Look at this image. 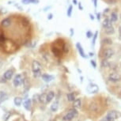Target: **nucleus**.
Listing matches in <instances>:
<instances>
[{
  "mask_svg": "<svg viewBox=\"0 0 121 121\" xmlns=\"http://www.w3.org/2000/svg\"><path fill=\"white\" fill-rule=\"evenodd\" d=\"M41 64L36 60H34L32 63V70H33V76L38 78L41 75Z\"/></svg>",
  "mask_w": 121,
  "mask_h": 121,
  "instance_id": "f257e3e1",
  "label": "nucleus"
},
{
  "mask_svg": "<svg viewBox=\"0 0 121 121\" xmlns=\"http://www.w3.org/2000/svg\"><path fill=\"white\" fill-rule=\"evenodd\" d=\"M78 112L77 109L73 108L71 109H70L69 112H68L63 116V121H70V120H72L74 118L76 117V116H78Z\"/></svg>",
  "mask_w": 121,
  "mask_h": 121,
  "instance_id": "f03ea898",
  "label": "nucleus"
},
{
  "mask_svg": "<svg viewBox=\"0 0 121 121\" xmlns=\"http://www.w3.org/2000/svg\"><path fill=\"white\" fill-rule=\"evenodd\" d=\"M121 114L119 112L117 111H115V110H112L110 112H108L106 115V117L109 120H117L120 117Z\"/></svg>",
  "mask_w": 121,
  "mask_h": 121,
  "instance_id": "7ed1b4c3",
  "label": "nucleus"
},
{
  "mask_svg": "<svg viewBox=\"0 0 121 121\" xmlns=\"http://www.w3.org/2000/svg\"><path fill=\"white\" fill-rule=\"evenodd\" d=\"M108 80L110 82H120L121 80V76L117 73L112 72L111 74H109Z\"/></svg>",
  "mask_w": 121,
  "mask_h": 121,
  "instance_id": "20e7f679",
  "label": "nucleus"
},
{
  "mask_svg": "<svg viewBox=\"0 0 121 121\" xmlns=\"http://www.w3.org/2000/svg\"><path fill=\"white\" fill-rule=\"evenodd\" d=\"M114 53H115V52H114L113 49L107 48V49H104L103 52H102V56L104 57V59H108L109 58H111L114 55Z\"/></svg>",
  "mask_w": 121,
  "mask_h": 121,
  "instance_id": "39448f33",
  "label": "nucleus"
},
{
  "mask_svg": "<svg viewBox=\"0 0 121 121\" xmlns=\"http://www.w3.org/2000/svg\"><path fill=\"white\" fill-rule=\"evenodd\" d=\"M23 81L24 80L22 79V77L21 74L16 75V76L14 77V78H13V86H16V87H17V86H19L20 85H22V84Z\"/></svg>",
  "mask_w": 121,
  "mask_h": 121,
  "instance_id": "423d86ee",
  "label": "nucleus"
},
{
  "mask_svg": "<svg viewBox=\"0 0 121 121\" xmlns=\"http://www.w3.org/2000/svg\"><path fill=\"white\" fill-rule=\"evenodd\" d=\"M86 90H87V91L90 93H96L98 92L99 88H98V86L96 84H90Z\"/></svg>",
  "mask_w": 121,
  "mask_h": 121,
  "instance_id": "0eeeda50",
  "label": "nucleus"
},
{
  "mask_svg": "<svg viewBox=\"0 0 121 121\" xmlns=\"http://www.w3.org/2000/svg\"><path fill=\"white\" fill-rule=\"evenodd\" d=\"M12 24V19L11 17H6L4 20H3L1 22V26L4 27V28H7V27L10 26Z\"/></svg>",
  "mask_w": 121,
  "mask_h": 121,
  "instance_id": "6e6552de",
  "label": "nucleus"
},
{
  "mask_svg": "<svg viewBox=\"0 0 121 121\" xmlns=\"http://www.w3.org/2000/svg\"><path fill=\"white\" fill-rule=\"evenodd\" d=\"M13 74V70H6L5 73H4L3 78L6 80V81H8V80H10L11 78H12Z\"/></svg>",
  "mask_w": 121,
  "mask_h": 121,
  "instance_id": "1a4fd4ad",
  "label": "nucleus"
},
{
  "mask_svg": "<svg viewBox=\"0 0 121 121\" xmlns=\"http://www.w3.org/2000/svg\"><path fill=\"white\" fill-rule=\"evenodd\" d=\"M76 47H77V48H78V52H79L80 56L82 57V58H86L87 56H86L85 52H84V50L82 48V45L80 44V43H77Z\"/></svg>",
  "mask_w": 121,
  "mask_h": 121,
  "instance_id": "9d476101",
  "label": "nucleus"
},
{
  "mask_svg": "<svg viewBox=\"0 0 121 121\" xmlns=\"http://www.w3.org/2000/svg\"><path fill=\"white\" fill-rule=\"evenodd\" d=\"M103 27L104 29H108L110 27H112V23L109 18H105L103 22Z\"/></svg>",
  "mask_w": 121,
  "mask_h": 121,
  "instance_id": "9b49d317",
  "label": "nucleus"
},
{
  "mask_svg": "<svg viewBox=\"0 0 121 121\" xmlns=\"http://www.w3.org/2000/svg\"><path fill=\"white\" fill-rule=\"evenodd\" d=\"M82 106V100L81 99H75L74 101H73V108L75 109H78L81 108Z\"/></svg>",
  "mask_w": 121,
  "mask_h": 121,
  "instance_id": "f8f14e48",
  "label": "nucleus"
},
{
  "mask_svg": "<svg viewBox=\"0 0 121 121\" xmlns=\"http://www.w3.org/2000/svg\"><path fill=\"white\" fill-rule=\"evenodd\" d=\"M42 78L44 82H50L54 79V77L52 76V75L44 74L42 75Z\"/></svg>",
  "mask_w": 121,
  "mask_h": 121,
  "instance_id": "ddd939ff",
  "label": "nucleus"
},
{
  "mask_svg": "<svg viewBox=\"0 0 121 121\" xmlns=\"http://www.w3.org/2000/svg\"><path fill=\"white\" fill-rule=\"evenodd\" d=\"M52 52H53V54H54L56 56H60L61 51H60V49H59V48L52 46Z\"/></svg>",
  "mask_w": 121,
  "mask_h": 121,
  "instance_id": "4468645a",
  "label": "nucleus"
},
{
  "mask_svg": "<svg viewBox=\"0 0 121 121\" xmlns=\"http://www.w3.org/2000/svg\"><path fill=\"white\" fill-rule=\"evenodd\" d=\"M39 100H40V101L41 102V103H43V104L48 103V101H47V94H46V93H42V94L39 97Z\"/></svg>",
  "mask_w": 121,
  "mask_h": 121,
  "instance_id": "2eb2a0df",
  "label": "nucleus"
},
{
  "mask_svg": "<svg viewBox=\"0 0 121 121\" xmlns=\"http://www.w3.org/2000/svg\"><path fill=\"white\" fill-rule=\"evenodd\" d=\"M55 97V93L53 91H50V92L47 94V101L48 103H49V102H51L52 99L54 98Z\"/></svg>",
  "mask_w": 121,
  "mask_h": 121,
  "instance_id": "dca6fc26",
  "label": "nucleus"
},
{
  "mask_svg": "<svg viewBox=\"0 0 121 121\" xmlns=\"http://www.w3.org/2000/svg\"><path fill=\"white\" fill-rule=\"evenodd\" d=\"M31 106V100L30 99H27L26 100H25L24 102V107L26 110H29Z\"/></svg>",
  "mask_w": 121,
  "mask_h": 121,
  "instance_id": "f3484780",
  "label": "nucleus"
},
{
  "mask_svg": "<svg viewBox=\"0 0 121 121\" xmlns=\"http://www.w3.org/2000/svg\"><path fill=\"white\" fill-rule=\"evenodd\" d=\"M7 98H8V96L6 93L3 92H0V104L3 101H4V100H6Z\"/></svg>",
  "mask_w": 121,
  "mask_h": 121,
  "instance_id": "a211bd4d",
  "label": "nucleus"
},
{
  "mask_svg": "<svg viewBox=\"0 0 121 121\" xmlns=\"http://www.w3.org/2000/svg\"><path fill=\"white\" fill-rule=\"evenodd\" d=\"M59 108V102L58 101H55L53 104L51 105V110L52 112H56Z\"/></svg>",
  "mask_w": 121,
  "mask_h": 121,
  "instance_id": "6ab92c4d",
  "label": "nucleus"
},
{
  "mask_svg": "<svg viewBox=\"0 0 121 121\" xmlns=\"http://www.w3.org/2000/svg\"><path fill=\"white\" fill-rule=\"evenodd\" d=\"M14 104H15V105H17V106H20L22 104V97H15L14 98Z\"/></svg>",
  "mask_w": 121,
  "mask_h": 121,
  "instance_id": "aec40b11",
  "label": "nucleus"
},
{
  "mask_svg": "<svg viewBox=\"0 0 121 121\" xmlns=\"http://www.w3.org/2000/svg\"><path fill=\"white\" fill-rule=\"evenodd\" d=\"M117 19H118V15H117V13H116V12H112V14H111V18H110L111 22H115L117 21Z\"/></svg>",
  "mask_w": 121,
  "mask_h": 121,
  "instance_id": "412c9836",
  "label": "nucleus"
},
{
  "mask_svg": "<svg viewBox=\"0 0 121 121\" xmlns=\"http://www.w3.org/2000/svg\"><path fill=\"white\" fill-rule=\"evenodd\" d=\"M101 67L103 68H108L110 67V63H109V62L107 59H104L101 62Z\"/></svg>",
  "mask_w": 121,
  "mask_h": 121,
  "instance_id": "4be33fe9",
  "label": "nucleus"
},
{
  "mask_svg": "<svg viewBox=\"0 0 121 121\" xmlns=\"http://www.w3.org/2000/svg\"><path fill=\"white\" fill-rule=\"evenodd\" d=\"M67 100H69V101H74V100H75V95H74V93H68V94L67 95Z\"/></svg>",
  "mask_w": 121,
  "mask_h": 121,
  "instance_id": "5701e85b",
  "label": "nucleus"
},
{
  "mask_svg": "<svg viewBox=\"0 0 121 121\" xmlns=\"http://www.w3.org/2000/svg\"><path fill=\"white\" fill-rule=\"evenodd\" d=\"M106 34H108V35H111V34H113L115 33V29H114L113 27H110V28L108 29H105V30H104Z\"/></svg>",
  "mask_w": 121,
  "mask_h": 121,
  "instance_id": "b1692460",
  "label": "nucleus"
},
{
  "mask_svg": "<svg viewBox=\"0 0 121 121\" xmlns=\"http://www.w3.org/2000/svg\"><path fill=\"white\" fill-rule=\"evenodd\" d=\"M90 110L91 111H93V112H97V109H98V105L96 103H92L90 104Z\"/></svg>",
  "mask_w": 121,
  "mask_h": 121,
  "instance_id": "393cba45",
  "label": "nucleus"
},
{
  "mask_svg": "<svg viewBox=\"0 0 121 121\" xmlns=\"http://www.w3.org/2000/svg\"><path fill=\"white\" fill-rule=\"evenodd\" d=\"M22 3L24 4H29V3H38L39 0H22Z\"/></svg>",
  "mask_w": 121,
  "mask_h": 121,
  "instance_id": "a878e982",
  "label": "nucleus"
},
{
  "mask_svg": "<svg viewBox=\"0 0 121 121\" xmlns=\"http://www.w3.org/2000/svg\"><path fill=\"white\" fill-rule=\"evenodd\" d=\"M103 42H104L105 44H112V40L111 38L107 37V38H104V40H103Z\"/></svg>",
  "mask_w": 121,
  "mask_h": 121,
  "instance_id": "bb28decb",
  "label": "nucleus"
},
{
  "mask_svg": "<svg viewBox=\"0 0 121 121\" xmlns=\"http://www.w3.org/2000/svg\"><path fill=\"white\" fill-rule=\"evenodd\" d=\"M22 24H23L24 26H28L29 25V22L26 17H23V19H22Z\"/></svg>",
  "mask_w": 121,
  "mask_h": 121,
  "instance_id": "cd10ccee",
  "label": "nucleus"
},
{
  "mask_svg": "<svg viewBox=\"0 0 121 121\" xmlns=\"http://www.w3.org/2000/svg\"><path fill=\"white\" fill-rule=\"evenodd\" d=\"M97 34H98V32H95L94 35H93V41H92V45L94 46L95 44V42H96V40H97Z\"/></svg>",
  "mask_w": 121,
  "mask_h": 121,
  "instance_id": "c85d7f7f",
  "label": "nucleus"
},
{
  "mask_svg": "<svg viewBox=\"0 0 121 121\" xmlns=\"http://www.w3.org/2000/svg\"><path fill=\"white\" fill-rule=\"evenodd\" d=\"M72 10H73V6H72V5H70L69 6V8H68V10H67V16L68 17H70V16H71Z\"/></svg>",
  "mask_w": 121,
  "mask_h": 121,
  "instance_id": "c756f323",
  "label": "nucleus"
},
{
  "mask_svg": "<svg viewBox=\"0 0 121 121\" xmlns=\"http://www.w3.org/2000/svg\"><path fill=\"white\" fill-rule=\"evenodd\" d=\"M63 52H64L65 53H67V52H69V48H68V47H67V44H65V45H64V47H63Z\"/></svg>",
  "mask_w": 121,
  "mask_h": 121,
  "instance_id": "7c9ffc66",
  "label": "nucleus"
},
{
  "mask_svg": "<svg viewBox=\"0 0 121 121\" xmlns=\"http://www.w3.org/2000/svg\"><path fill=\"white\" fill-rule=\"evenodd\" d=\"M90 63H91V65H92L94 68L97 67V63H95V61H94V60H91V61H90Z\"/></svg>",
  "mask_w": 121,
  "mask_h": 121,
  "instance_id": "2f4dec72",
  "label": "nucleus"
},
{
  "mask_svg": "<svg viewBox=\"0 0 121 121\" xmlns=\"http://www.w3.org/2000/svg\"><path fill=\"white\" fill-rule=\"evenodd\" d=\"M116 0H107V3H108V4H114L116 3Z\"/></svg>",
  "mask_w": 121,
  "mask_h": 121,
  "instance_id": "473e14b6",
  "label": "nucleus"
},
{
  "mask_svg": "<svg viewBox=\"0 0 121 121\" xmlns=\"http://www.w3.org/2000/svg\"><path fill=\"white\" fill-rule=\"evenodd\" d=\"M86 36H87V37H88V38H90L91 36H93V33H91L90 31H88L87 33H86Z\"/></svg>",
  "mask_w": 121,
  "mask_h": 121,
  "instance_id": "72a5a7b5",
  "label": "nucleus"
},
{
  "mask_svg": "<svg viewBox=\"0 0 121 121\" xmlns=\"http://www.w3.org/2000/svg\"><path fill=\"white\" fill-rule=\"evenodd\" d=\"M100 121H110V120H109L105 116V117H104L103 119H101V120H100Z\"/></svg>",
  "mask_w": 121,
  "mask_h": 121,
  "instance_id": "f704fd0d",
  "label": "nucleus"
},
{
  "mask_svg": "<svg viewBox=\"0 0 121 121\" xmlns=\"http://www.w3.org/2000/svg\"><path fill=\"white\" fill-rule=\"evenodd\" d=\"M78 8H79L81 10H83V7H82V3H78Z\"/></svg>",
  "mask_w": 121,
  "mask_h": 121,
  "instance_id": "c9c22d12",
  "label": "nucleus"
},
{
  "mask_svg": "<svg viewBox=\"0 0 121 121\" xmlns=\"http://www.w3.org/2000/svg\"><path fill=\"white\" fill-rule=\"evenodd\" d=\"M52 17H53V15H52V13H50V14L48 16V18L49 20H51L52 18Z\"/></svg>",
  "mask_w": 121,
  "mask_h": 121,
  "instance_id": "e433bc0d",
  "label": "nucleus"
},
{
  "mask_svg": "<svg viewBox=\"0 0 121 121\" xmlns=\"http://www.w3.org/2000/svg\"><path fill=\"white\" fill-rule=\"evenodd\" d=\"M93 3H94V6L97 7V0H93Z\"/></svg>",
  "mask_w": 121,
  "mask_h": 121,
  "instance_id": "4c0bfd02",
  "label": "nucleus"
},
{
  "mask_svg": "<svg viewBox=\"0 0 121 121\" xmlns=\"http://www.w3.org/2000/svg\"><path fill=\"white\" fill-rule=\"evenodd\" d=\"M90 19L91 20H93L94 19V16H93L92 13H90Z\"/></svg>",
  "mask_w": 121,
  "mask_h": 121,
  "instance_id": "58836bf2",
  "label": "nucleus"
},
{
  "mask_svg": "<svg viewBox=\"0 0 121 121\" xmlns=\"http://www.w3.org/2000/svg\"><path fill=\"white\" fill-rule=\"evenodd\" d=\"M73 35H74V29H70V36H73Z\"/></svg>",
  "mask_w": 121,
  "mask_h": 121,
  "instance_id": "ea45409f",
  "label": "nucleus"
},
{
  "mask_svg": "<svg viewBox=\"0 0 121 121\" xmlns=\"http://www.w3.org/2000/svg\"><path fill=\"white\" fill-rule=\"evenodd\" d=\"M108 10H109V9H108V8L105 9V10H104V13H108Z\"/></svg>",
  "mask_w": 121,
  "mask_h": 121,
  "instance_id": "a19ab883",
  "label": "nucleus"
},
{
  "mask_svg": "<svg viewBox=\"0 0 121 121\" xmlns=\"http://www.w3.org/2000/svg\"><path fill=\"white\" fill-rule=\"evenodd\" d=\"M97 19L98 20L100 19V13H97Z\"/></svg>",
  "mask_w": 121,
  "mask_h": 121,
  "instance_id": "79ce46f5",
  "label": "nucleus"
},
{
  "mask_svg": "<svg viewBox=\"0 0 121 121\" xmlns=\"http://www.w3.org/2000/svg\"><path fill=\"white\" fill-rule=\"evenodd\" d=\"M89 55H90V56H93V53H92V52H90Z\"/></svg>",
  "mask_w": 121,
  "mask_h": 121,
  "instance_id": "37998d69",
  "label": "nucleus"
},
{
  "mask_svg": "<svg viewBox=\"0 0 121 121\" xmlns=\"http://www.w3.org/2000/svg\"><path fill=\"white\" fill-rule=\"evenodd\" d=\"M73 3L74 4H77V0H73Z\"/></svg>",
  "mask_w": 121,
  "mask_h": 121,
  "instance_id": "c03bdc74",
  "label": "nucleus"
},
{
  "mask_svg": "<svg viewBox=\"0 0 121 121\" xmlns=\"http://www.w3.org/2000/svg\"><path fill=\"white\" fill-rule=\"evenodd\" d=\"M119 31H120V35H121V26L120 27V29H119Z\"/></svg>",
  "mask_w": 121,
  "mask_h": 121,
  "instance_id": "a18cd8bd",
  "label": "nucleus"
},
{
  "mask_svg": "<svg viewBox=\"0 0 121 121\" xmlns=\"http://www.w3.org/2000/svg\"><path fill=\"white\" fill-rule=\"evenodd\" d=\"M120 18H121V15H120Z\"/></svg>",
  "mask_w": 121,
  "mask_h": 121,
  "instance_id": "49530a36",
  "label": "nucleus"
},
{
  "mask_svg": "<svg viewBox=\"0 0 121 121\" xmlns=\"http://www.w3.org/2000/svg\"><path fill=\"white\" fill-rule=\"evenodd\" d=\"M111 121H114V120H111Z\"/></svg>",
  "mask_w": 121,
  "mask_h": 121,
  "instance_id": "de8ad7c7",
  "label": "nucleus"
}]
</instances>
